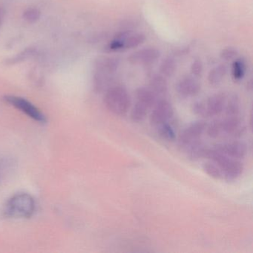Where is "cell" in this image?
<instances>
[{"mask_svg":"<svg viewBox=\"0 0 253 253\" xmlns=\"http://www.w3.org/2000/svg\"><path fill=\"white\" fill-rule=\"evenodd\" d=\"M214 162L223 173V178L226 181H233L240 177L244 171V166L238 160L229 158L214 148L207 147L205 158Z\"/></svg>","mask_w":253,"mask_h":253,"instance_id":"6da1fadb","label":"cell"},{"mask_svg":"<svg viewBox=\"0 0 253 253\" xmlns=\"http://www.w3.org/2000/svg\"><path fill=\"white\" fill-rule=\"evenodd\" d=\"M35 211V199L28 193L16 194L4 207V214L11 218H29Z\"/></svg>","mask_w":253,"mask_h":253,"instance_id":"7a4b0ae2","label":"cell"},{"mask_svg":"<svg viewBox=\"0 0 253 253\" xmlns=\"http://www.w3.org/2000/svg\"><path fill=\"white\" fill-rule=\"evenodd\" d=\"M103 102L106 109L112 114L123 116L131 107V97L127 90L123 86H111L105 91Z\"/></svg>","mask_w":253,"mask_h":253,"instance_id":"3957f363","label":"cell"},{"mask_svg":"<svg viewBox=\"0 0 253 253\" xmlns=\"http://www.w3.org/2000/svg\"><path fill=\"white\" fill-rule=\"evenodd\" d=\"M146 39L144 34L130 30L122 31L108 43L105 51L111 53L133 49L144 43Z\"/></svg>","mask_w":253,"mask_h":253,"instance_id":"277c9868","label":"cell"},{"mask_svg":"<svg viewBox=\"0 0 253 253\" xmlns=\"http://www.w3.org/2000/svg\"><path fill=\"white\" fill-rule=\"evenodd\" d=\"M5 100L7 103H9L10 105L14 106L36 122L41 123V124H45L46 122L45 115L33 103L26 99L17 97V96L8 95L5 96Z\"/></svg>","mask_w":253,"mask_h":253,"instance_id":"5b68a950","label":"cell"},{"mask_svg":"<svg viewBox=\"0 0 253 253\" xmlns=\"http://www.w3.org/2000/svg\"><path fill=\"white\" fill-rule=\"evenodd\" d=\"M207 126V122L203 120H200L189 124L180 133L178 140L180 147L185 149L192 143L201 140V136L206 131Z\"/></svg>","mask_w":253,"mask_h":253,"instance_id":"8992f818","label":"cell"},{"mask_svg":"<svg viewBox=\"0 0 253 253\" xmlns=\"http://www.w3.org/2000/svg\"><path fill=\"white\" fill-rule=\"evenodd\" d=\"M161 57V51L155 47H146L134 51L128 57V62L134 66L153 64Z\"/></svg>","mask_w":253,"mask_h":253,"instance_id":"52a82bcc","label":"cell"},{"mask_svg":"<svg viewBox=\"0 0 253 253\" xmlns=\"http://www.w3.org/2000/svg\"><path fill=\"white\" fill-rule=\"evenodd\" d=\"M174 115V109L167 100H159L152 108L149 121L153 126L168 122Z\"/></svg>","mask_w":253,"mask_h":253,"instance_id":"ba28073f","label":"cell"},{"mask_svg":"<svg viewBox=\"0 0 253 253\" xmlns=\"http://www.w3.org/2000/svg\"><path fill=\"white\" fill-rule=\"evenodd\" d=\"M227 97L225 93H216L203 101L204 118H213L221 114L224 111Z\"/></svg>","mask_w":253,"mask_h":253,"instance_id":"9c48e42d","label":"cell"},{"mask_svg":"<svg viewBox=\"0 0 253 253\" xmlns=\"http://www.w3.org/2000/svg\"><path fill=\"white\" fill-rule=\"evenodd\" d=\"M201 85L198 78L192 75H186L179 80L176 84V91L183 98L193 97L199 94Z\"/></svg>","mask_w":253,"mask_h":253,"instance_id":"30bf717a","label":"cell"},{"mask_svg":"<svg viewBox=\"0 0 253 253\" xmlns=\"http://www.w3.org/2000/svg\"><path fill=\"white\" fill-rule=\"evenodd\" d=\"M213 148L217 152L236 160L242 159L248 152L247 145L244 142L239 140L220 143Z\"/></svg>","mask_w":253,"mask_h":253,"instance_id":"8fae6325","label":"cell"},{"mask_svg":"<svg viewBox=\"0 0 253 253\" xmlns=\"http://www.w3.org/2000/svg\"><path fill=\"white\" fill-rule=\"evenodd\" d=\"M221 124L222 136L237 138L241 137L245 132V124L239 116H226V118L221 120Z\"/></svg>","mask_w":253,"mask_h":253,"instance_id":"7c38bea8","label":"cell"},{"mask_svg":"<svg viewBox=\"0 0 253 253\" xmlns=\"http://www.w3.org/2000/svg\"><path fill=\"white\" fill-rule=\"evenodd\" d=\"M120 59L115 57H99L94 63V72L113 77L120 67Z\"/></svg>","mask_w":253,"mask_h":253,"instance_id":"4fadbf2b","label":"cell"},{"mask_svg":"<svg viewBox=\"0 0 253 253\" xmlns=\"http://www.w3.org/2000/svg\"><path fill=\"white\" fill-rule=\"evenodd\" d=\"M135 97L137 102L152 109L159 100L158 96L149 87H139L135 91Z\"/></svg>","mask_w":253,"mask_h":253,"instance_id":"5bb4252c","label":"cell"},{"mask_svg":"<svg viewBox=\"0 0 253 253\" xmlns=\"http://www.w3.org/2000/svg\"><path fill=\"white\" fill-rule=\"evenodd\" d=\"M149 87L158 97L165 95L168 91L167 78L161 74H155L149 79Z\"/></svg>","mask_w":253,"mask_h":253,"instance_id":"9a60e30c","label":"cell"},{"mask_svg":"<svg viewBox=\"0 0 253 253\" xmlns=\"http://www.w3.org/2000/svg\"><path fill=\"white\" fill-rule=\"evenodd\" d=\"M227 72L228 66L226 64L221 63L214 66L209 72L208 77H207L209 84L211 86H217L220 85L227 75Z\"/></svg>","mask_w":253,"mask_h":253,"instance_id":"2e32d148","label":"cell"},{"mask_svg":"<svg viewBox=\"0 0 253 253\" xmlns=\"http://www.w3.org/2000/svg\"><path fill=\"white\" fill-rule=\"evenodd\" d=\"M207 149V146L201 141V140H199L189 145L185 149V150H186L189 159L192 160V161H197L201 158H205Z\"/></svg>","mask_w":253,"mask_h":253,"instance_id":"e0dca14e","label":"cell"},{"mask_svg":"<svg viewBox=\"0 0 253 253\" xmlns=\"http://www.w3.org/2000/svg\"><path fill=\"white\" fill-rule=\"evenodd\" d=\"M177 70V63L174 57H167L161 61L159 66V72L165 78H171Z\"/></svg>","mask_w":253,"mask_h":253,"instance_id":"ac0fdd59","label":"cell"},{"mask_svg":"<svg viewBox=\"0 0 253 253\" xmlns=\"http://www.w3.org/2000/svg\"><path fill=\"white\" fill-rule=\"evenodd\" d=\"M247 63L244 58L234 60L232 65V76L235 81H240L245 76L247 72Z\"/></svg>","mask_w":253,"mask_h":253,"instance_id":"d6986e66","label":"cell"},{"mask_svg":"<svg viewBox=\"0 0 253 253\" xmlns=\"http://www.w3.org/2000/svg\"><path fill=\"white\" fill-rule=\"evenodd\" d=\"M241 109V102L236 94L227 97L224 112L226 116H238Z\"/></svg>","mask_w":253,"mask_h":253,"instance_id":"ffe728a7","label":"cell"},{"mask_svg":"<svg viewBox=\"0 0 253 253\" xmlns=\"http://www.w3.org/2000/svg\"><path fill=\"white\" fill-rule=\"evenodd\" d=\"M149 109L144 105L136 101L130 114V118L133 122L140 123L146 119Z\"/></svg>","mask_w":253,"mask_h":253,"instance_id":"44dd1931","label":"cell"},{"mask_svg":"<svg viewBox=\"0 0 253 253\" xmlns=\"http://www.w3.org/2000/svg\"><path fill=\"white\" fill-rule=\"evenodd\" d=\"M158 130V134L164 140L168 141H173L176 139L175 131L174 128L171 126V125L168 124V122L164 123L160 125L155 126Z\"/></svg>","mask_w":253,"mask_h":253,"instance_id":"7402d4cb","label":"cell"},{"mask_svg":"<svg viewBox=\"0 0 253 253\" xmlns=\"http://www.w3.org/2000/svg\"><path fill=\"white\" fill-rule=\"evenodd\" d=\"M206 132L211 138L216 139L222 137L221 120H214L210 124H207Z\"/></svg>","mask_w":253,"mask_h":253,"instance_id":"603a6c76","label":"cell"},{"mask_svg":"<svg viewBox=\"0 0 253 253\" xmlns=\"http://www.w3.org/2000/svg\"><path fill=\"white\" fill-rule=\"evenodd\" d=\"M35 52H36V50H35V48H26V50H23V51L17 54L15 57L8 59L6 61V64L14 65L17 64V63H21V62L26 61L28 59L33 57L35 54Z\"/></svg>","mask_w":253,"mask_h":253,"instance_id":"cb8c5ba5","label":"cell"},{"mask_svg":"<svg viewBox=\"0 0 253 253\" xmlns=\"http://www.w3.org/2000/svg\"><path fill=\"white\" fill-rule=\"evenodd\" d=\"M203 169L205 171L206 174H208L210 177L216 180L223 179V173L220 169L212 161H209L203 165Z\"/></svg>","mask_w":253,"mask_h":253,"instance_id":"d4e9b609","label":"cell"},{"mask_svg":"<svg viewBox=\"0 0 253 253\" xmlns=\"http://www.w3.org/2000/svg\"><path fill=\"white\" fill-rule=\"evenodd\" d=\"M41 17V11L38 8L30 7L26 8L23 14V18L25 21L30 24H34L39 21Z\"/></svg>","mask_w":253,"mask_h":253,"instance_id":"484cf974","label":"cell"},{"mask_svg":"<svg viewBox=\"0 0 253 253\" xmlns=\"http://www.w3.org/2000/svg\"><path fill=\"white\" fill-rule=\"evenodd\" d=\"M238 51L235 47L229 46L223 48L220 53V58L225 61L235 60L238 55Z\"/></svg>","mask_w":253,"mask_h":253,"instance_id":"4316f807","label":"cell"},{"mask_svg":"<svg viewBox=\"0 0 253 253\" xmlns=\"http://www.w3.org/2000/svg\"><path fill=\"white\" fill-rule=\"evenodd\" d=\"M190 72L192 76L195 78H198L202 76L203 72H204V65L201 60H194L190 66Z\"/></svg>","mask_w":253,"mask_h":253,"instance_id":"83f0119b","label":"cell"},{"mask_svg":"<svg viewBox=\"0 0 253 253\" xmlns=\"http://www.w3.org/2000/svg\"><path fill=\"white\" fill-rule=\"evenodd\" d=\"M4 17H5V11H3L2 8H0V25L2 24Z\"/></svg>","mask_w":253,"mask_h":253,"instance_id":"f1b7e54d","label":"cell"},{"mask_svg":"<svg viewBox=\"0 0 253 253\" xmlns=\"http://www.w3.org/2000/svg\"><path fill=\"white\" fill-rule=\"evenodd\" d=\"M0 177H1V174H0Z\"/></svg>","mask_w":253,"mask_h":253,"instance_id":"f546056e","label":"cell"}]
</instances>
